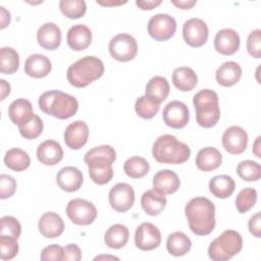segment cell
<instances>
[{
	"label": "cell",
	"instance_id": "6da1fadb",
	"mask_svg": "<svg viewBox=\"0 0 261 261\" xmlns=\"http://www.w3.org/2000/svg\"><path fill=\"white\" fill-rule=\"evenodd\" d=\"M189 227L197 236H207L215 227V205L205 197L191 199L185 208Z\"/></svg>",
	"mask_w": 261,
	"mask_h": 261
},
{
	"label": "cell",
	"instance_id": "7a4b0ae2",
	"mask_svg": "<svg viewBox=\"0 0 261 261\" xmlns=\"http://www.w3.org/2000/svg\"><path fill=\"white\" fill-rule=\"evenodd\" d=\"M116 160V152L109 145H101L90 149L84 157L88 165L90 178L97 185H106L113 177L112 164Z\"/></svg>",
	"mask_w": 261,
	"mask_h": 261
},
{
	"label": "cell",
	"instance_id": "3957f363",
	"mask_svg": "<svg viewBox=\"0 0 261 261\" xmlns=\"http://www.w3.org/2000/svg\"><path fill=\"white\" fill-rule=\"evenodd\" d=\"M154 159L163 164H181L191 156L190 147L172 135L158 137L152 147Z\"/></svg>",
	"mask_w": 261,
	"mask_h": 261
},
{
	"label": "cell",
	"instance_id": "277c9868",
	"mask_svg": "<svg viewBox=\"0 0 261 261\" xmlns=\"http://www.w3.org/2000/svg\"><path fill=\"white\" fill-rule=\"evenodd\" d=\"M40 109L58 119H67L73 116L79 109L75 97L58 90L44 92L38 100Z\"/></svg>",
	"mask_w": 261,
	"mask_h": 261
},
{
	"label": "cell",
	"instance_id": "5b68a950",
	"mask_svg": "<svg viewBox=\"0 0 261 261\" xmlns=\"http://www.w3.org/2000/svg\"><path fill=\"white\" fill-rule=\"evenodd\" d=\"M104 73L103 61L96 56H85L69 65L66 71L68 83L75 88H85Z\"/></svg>",
	"mask_w": 261,
	"mask_h": 261
},
{
	"label": "cell",
	"instance_id": "8992f818",
	"mask_svg": "<svg viewBox=\"0 0 261 261\" xmlns=\"http://www.w3.org/2000/svg\"><path fill=\"white\" fill-rule=\"evenodd\" d=\"M196 109V119L200 126L209 128L214 126L220 118L218 95L210 89L199 91L193 98Z\"/></svg>",
	"mask_w": 261,
	"mask_h": 261
},
{
	"label": "cell",
	"instance_id": "52a82bcc",
	"mask_svg": "<svg viewBox=\"0 0 261 261\" xmlns=\"http://www.w3.org/2000/svg\"><path fill=\"white\" fill-rule=\"evenodd\" d=\"M243 248V238L237 230L226 229L208 247L209 258L213 261H227Z\"/></svg>",
	"mask_w": 261,
	"mask_h": 261
},
{
	"label": "cell",
	"instance_id": "ba28073f",
	"mask_svg": "<svg viewBox=\"0 0 261 261\" xmlns=\"http://www.w3.org/2000/svg\"><path fill=\"white\" fill-rule=\"evenodd\" d=\"M109 53L117 61L127 62L133 60L138 53L136 39L129 34H117L109 42Z\"/></svg>",
	"mask_w": 261,
	"mask_h": 261
},
{
	"label": "cell",
	"instance_id": "9c48e42d",
	"mask_svg": "<svg viewBox=\"0 0 261 261\" xmlns=\"http://www.w3.org/2000/svg\"><path fill=\"white\" fill-rule=\"evenodd\" d=\"M66 215L70 221L77 225L92 224L97 217L95 205L85 199H72L66 206Z\"/></svg>",
	"mask_w": 261,
	"mask_h": 261
},
{
	"label": "cell",
	"instance_id": "30bf717a",
	"mask_svg": "<svg viewBox=\"0 0 261 261\" xmlns=\"http://www.w3.org/2000/svg\"><path fill=\"white\" fill-rule=\"evenodd\" d=\"M148 34L156 41H166L173 37L176 31L174 17L167 13H157L148 21Z\"/></svg>",
	"mask_w": 261,
	"mask_h": 261
},
{
	"label": "cell",
	"instance_id": "8fae6325",
	"mask_svg": "<svg viewBox=\"0 0 261 261\" xmlns=\"http://www.w3.org/2000/svg\"><path fill=\"white\" fill-rule=\"evenodd\" d=\"M208 27L206 22L198 17L185 21L182 25V37L185 42L194 48L203 46L208 40Z\"/></svg>",
	"mask_w": 261,
	"mask_h": 261
},
{
	"label": "cell",
	"instance_id": "7c38bea8",
	"mask_svg": "<svg viewBox=\"0 0 261 261\" xmlns=\"http://www.w3.org/2000/svg\"><path fill=\"white\" fill-rule=\"evenodd\" d=\"M111 208L116 212H126L135 203V191L126 182H118L113 186L108 195Z\"/></svg>",
	"mask_w": 261,
	"mask_h": 261
},
{
	"label": "cell",
	"instance_id": "4fadbf2b",
	"mask_svg": "<svg viewBox=\"0 0 261 261\" xmlns=\"http://www.w3.org/2000/svg\"><path fill=\"white\" fill-rule=\"evenodd\" d=\"M136 247L142 251H152L161 244V232L151 222H143L135 232Z\"/></svg>",
	"mask_w": 261,
	"mask_h": 261
},
{
	"label": "cell",
	"instance_id": "5bb4252c",
	"mask_svg": "<svg viewBox=\"0 0 261 261\" xmlns=\"http://www.w3.org/2000/svg\"><path fill=\"white\" fill-rule=\"evenodd\" d=\"M162 118L167 126L175 129L182 128L188 124L190 119L189 108L181 101H171L164 107Z\"/></svg>",
	"mask_w": 261,
	"mask_h": 261
},
{
	"label": "cell",
	"instance_id": "9a60e30c",
	"mask_svg": "<svg viewBox=\"0 0 261 261\" xmlns=\"http://www.w3.org/2000/svg\"><path fill=\"white\" fill-rule=\"evenodd\" d=\"M221 142L226 152L239 155L247 149L248 134L243 127L239 125H231L224 130Z\"/></svg>",
	"mask_w": 261,
	"mask_h": 261
},
{
	"label": "cell",
	"instance_id": "2e32d148",
	"mask_svg": "<svg viewBox=\"0 0 261 261\" xmlns=\"http://www.w3.org/2000/svg\"><path fill=\"white\" fill-rule=\"evenodd\" d=\"M64 142L69 149L79 150L84 147L89 138L88 124L83 120H75L69 123L63 134Z\"/></svg>",
	"mask_w": 261,
	"mask_h": 261
},
{
	"label": "cell",
	"instance_id": "e0dca14e",
	"mask_svg": "<svg viewBox=\"0 0 261 261\" xmlns=\"http://www.w3.org/2000/svg\"><path fill=\"white\" fill-rule=\"evenodd\" d=\"M240 36L232 29H222L218 31L214 38V47L222 55L228 56L234 54L240 48Z\"/></svg>",
	"mask_w": 261,
	"mask_h": 261
},
{
	"label": "cell",
	"instance_id": "ac0fdd59",
	"mask_svg": "<svg viewBox=\"0 0 261 261\" xmlns=\"http://www.w3.org/2000/svg\"><path fill=\"white\" fill-rule=\"evenodd\" d=\"M56 182L62 191L72 193L80 190L84 182V177L76 167L65 166L57 172Z\"/></svg>",
	"mask_w": 261,
	"mask_h": 261
},
{
	"label": "cell",
	"instance_id": "d6986e66",
	"mask_svg": "<svg viewBox=\"0 0 261 261\" xmlns=\"http://www.w3.org/2000/svg\"><path fill=\"white\" fill-rule=\"evenodd\" d=\"M38 44L46 50L53 51L60 46L61 31L54 22H46L42 24L37 32Z\"/></svg>",
	"mask_w": 261,
	"mask_h": 261
},
{
	"label": "cell",
	"instance_id": "ffe728a7",
	"mask_svg": "<svg viewBox=\"0 0 261 261\" xmlns=\"http://www.w3.org/2000/svg\"><path fill=\"white\" fill-rule=\"evenodd\" d=\"M38 228L41 234L47 239H55L64 230L62 218L55 212H45L38 222Z\"/></svg>",
	"mask_w": 261,
	"mask_h": 261
},
{
	"label": "cell",
	"instance_id": "44dd1931",
	"mask_svg": "<svg viewBox=\"0 0 261 261\" xmlns=\"http://www.w3.org/2000/svg\"><path fill=\"white\" fill-rule=\"evenodd\" d=\"M37 158L44 165H56L63 158L61 145L54 140H46L37 148Z\"/></svg>",
	"mask_w": 261,
	"mask_h": 261
},
{
	"label": "cell",
	"instance_id": "7402d4cb",
	"mask_svg": "<svg viewBox=\"0 0 261 261\" xmlns=\"http://www.w3.org/2000/svg\"><path fill=\"white\" fill-rule=\"evenodd\" d=\"M66 41L69 48L73 51H83L92 42L91 30L85 24H74L67 31Z\"/></svg>",
	"mask_w": 261,
	"mask_h": 261
},
{
	"label": "cell",
	"instance_id": "603a6c76",
	"mask_svg": "<svg viewBox=\"0 0 261 261\" xmlns=\"http://www.w3.org/2000/svg\"><path fill=\"white\" fill-rule=\"evenodd\" d=\"M180 186L177 174L170 169L158 171L153 176V189L163 195H171L175 193Z\"/></svg>",
	"mask_w": 261,
	"mask_h": 261
},
{
	"label": "cell",
	"instance_id": "cb8c5ba5",
	"mask_svg": "<svg viewBox=\"0 0 261 261\" xmlns=\"http://www.w3.org/2000/svg\"><path fill=\"white\" fill-rule=\"evenodd\" d=\"M52 63L43 54H32L24 62V73L34 79H42L50 73Z\"/></svg>",
	"mask_w": 261,
	"mask_h": 261
},
{
	"label": "cell",
	"instance_id": "d4e9b609",
	"mask_svg": "<svg viewBox=\"0 0 261 261\" xmlns=\"http://www.w3.org/2000/svg\"><path fill=\"white\" fill-rule=\"evenodd\" d=\"M195 162L200 170L209 172L221 165L222 155L219 150L214 147H204L199 150Z\"/></svg>",
	"mask_w": 261,
	"mask_h": 261
},
{
	"label": "cell",
	"instance_id": "484cf974",
	"mask_svg": "<svg viewBox=\"0 0 261 261\" xmlns=\"http://www.w3.org/2000/svg\"><path fill=\"white\" fill-rule=\"evenodd\" d=\"M167 200L165 195L159 193L156 190H148L143 193L141 197V206L150 216L159 215L166 207Z\"/></svg>",
	"mask_w": 261,
	"mask_h": 261
},
{
	"label": "cell",
	"instance_id": "4316f807",
	"mask_svg": "<svg viewBox=\"0 0 261 261\" xmlns=\"http://www.w3.org/2000/svg\"><path fill=\"white\" fill-rule=\"evenodd\" d=\"M242 76V68L234 61H226L222 63L215 72L216 82L222 87L234 86Z\"/></svg>",
	"mask_w": 261,
	"mask_h": 261
},
{
	"label": "cell",
	"instance_id": "83f0119b",
	"mask_svg": "<svg viewBox=\"0 0 261 261\" xmlns=\"http://www.w3.org/2000/svg\"><path fill=\"white\" fill-rule=\"evenodd\" d=\"M174 87L181 92L192 91L198 84V76L193 68L180 66L173 70L171 75Z\"/></svg>",
	"mask_w": 261,
	"mask_h": 261
},
{
	"label": "cell",
	"instance_id": "f1b7e54d",
	"mask_svg": "<svg viewBox=\"0 0 261 261\" xmlns=\"http://www.w3.org/2000/svg\"><path fill=\"white\" fill-rule=\"evenodd\" d=\"M236 189L233 178L226 174H219L212 177L209 181L210 193L218 199H226L232 195Z\"/></svg>",
	"mask_w": 261,
	"mask_h": 261
},
{
	"label": "cell",
	"instance_id": "f546056e",
	"mask_svg": "<svg viewBox=\"0 0 261 261\" xmlns=\"http://www.w3.org/2000/svg\"><path fill=\"white\" fill-rule=\"evenodd\" d=\"M192 248V242L190 238L182 231L171 232L167 237L166 249L167 252L175 257L186 255Z\"/></svg>",
	"mask_w": 261,
	"mask_h": 261
},
{
	"label": "cell",
	"instance_id": "4dcf8cb0",
	"mask_svg": "<svg viewBox=\"0 0 261 261\" xmlns=\"http://www.w3.org/2000/svg\"><path fill=\"white\" fill-rule=\"evenodd\" d=\"M129 238L128 228L120 223L111 225L104 234V242L111 249H120L126 245Z\"/></svg>",
	"mask_w": 261,
	"mask_h": 261
},
{
	"label": "cell",
	"instance_id": "1f68e13d",
	"mask_svg": "<svg viewBox=\"0 0 261 261\" xmlns=\"http://www.w3.org/2000/svg\"><path fill=\"white\" fill-rule=\"evenodd\" d=\"M34 114L33 106L27 99L19 98L11 102L8 107V116L13 124H20Z\"/></svg>",
	"mask_w": 261,
	"mask_h": 261
},
{
	"label": "cell",
	"instance_id": "d6a6232c",
	"mask_svg": "<svg viewBox=\"0 0 261 261\" xmlns=\"http://www.w3.org/2000/svg\"><path fill=\"white\" fill-rule=\"evenodd\" d=\"M170 87L168 84V81L160 75L153 76L146 85V94L147 96L151 97L155 101H157L159 104L166 100V98L169 95Z\"/></svg>",
	"mask_w": 261,
	"mask_h": 261
},
{
	"label": "cell",
	"instance_id": "836d02e7",
	"mask_svg": "<svg viewBox=\"0 0 261 261\" xmlns=\"http://www.w3.org/2000/svg\"><path fill=\"white\" fill-rule=\"evenodd\" d=\"M5 166L13 171H22L27 169L31 164V158L29 154L19 148L9 149L4 156Z\"/></svg>",
	"mask_w": 261,
	"mask_h": 261
},
{
	"label": "cell",
	"instance_id": "e575fe53",
	"mask_svg": "<svg viewBox=\"0 0 261 261\" xmlns=\"http://www.w3.org/2000/svg\"><path fill=\"white\" fill-rule=\"evenodd\" d=\"M123 170L130 178H142L148 174L150 165L144 157L133 156L124 162Z\"/></svg>",
	"mask_w": 261,
	"mask_h": 261
},
{
	"label": "cell",
	"instance_id": "d590c367",
	"mask_svg": "<svg viewBox=\"0 0 261 261\" xmlns=\"http://www.w3.org/2000/svg\"><path fill=\"white\" fill-rule=\"evenodd\" d=\"M19 67L18 53L11 47H2L0 50V71L4 74H12Z\"/></svg>",
	"mask_w": 261,
	"mask_h": 261
},
{
	"label": "cell",
	"instance_id": "8d00e7d4",
	"mask_svg": "<svg viewBox=\"0 0 261 261\" xmlns=\"http://www.w3.org/2000/svg\"><path fill=\"white\" fill-rule=\"evenodd\" d=\"M159 109L160 104L147 95L139 97L135 103L136 113L144 119L153 118L158 113Z\"/></svg>",
	"mask_w": 261,
	"mask_h": 261
},
{
	"label": "cell",
	"instance_id": "74e56055",
	"mask_svg": "<svg viewBox=\"0 0 261 261\" xmlns=\"http://www.w3.org/2000/svg\"><path fill=\"white\" fill-rule=\"evenodd\" d=\"M17 126L21 137H23L27 140L37 139L42 134L44 128V124L41 117L35 113Z\"/></svg>",
	"mask_w": 261,
	"mask_h": 261
},
{
	"label": "cell",
	"instance_id": "f35d334b",
	"mask_svg": "<svg viewBox=\"0 0 261 261\" xmlns=\"http://www.w3.org/2000/svg\"><path fill=\"white\" fill-rule=\"evenodd\" d=\"M59 9L65 17L76 19L85 15L87 4L84 0H60Z\"/></svg>",
	"mask_w": 261,
	"mask_h": 261
},
{
	"label": "cell",
	"instance_id": "ab89813d",
	"mask_svg": "<svg viewBox=\"0 0 261 261\" xmlns=\"http://www.w3.org/2000/svg\"><path fill=\"white\" fill-rule=\"evenodd\" d=\"M238 175L245 181H256L261 177V166L253 160H243L237 166Z\"/></svg>",
	"mask_w": 261,
	"mask_h": 261
},
{
	"label": "cell",
	"instance_id": "60d3db41",
	"mask_svg": "<svg viewBox=\"0 0 261 261\" xmlns=\"http://www.w3.org/2000/svg\"><path fill=\"white\" fill-rule=\"evenodd\" d=\"M257 191L253 188L243 189L236 198V207L239 213L244 214L251 210L257 202Z\"/></svg>",
	"mask_w": 261,
	"mask_h": 261
},
{
	"label": "cell",
	"instance_id": "b9f144b4",
	"mask_svg": "<svg viewBox=\"0 0 261 261\" xmlns=\"http://www.w3.org/2000/svg\"><path fill=\"white\" fill-rule=\"evenodd\" d=\"M17 253V239L8 234H0V258L2 260H11Z\"/></svg>",
	"mask_w": 261,
	"mask_h": 261
},
{
	"label": "cell",
	"instance_id": "7bdbcfd3",
	"mask_svg": "<svg viewBox=\"0 0 261 261\" xmlns=\"http://www.w3.org/2000/svg\"><path fill=\"white\" fill-rule=\"evenodd\" d=\"M20 233H21V225L15 217L9 216V215L1 217L0 234H8L18 239Z\"/></svg>",
	"mask_w": 261,
	"mask_h": 261
},
{
	"label": "cell",
	"instance_id": "ee69618b",
	"mask_svg": "<svg viewBox=\"0 0 261 261\" xmlns=\"http://www.w3.org/2000/svg\"><path fill=\"white\" fill-rule=\"evenodd\" d=\"M247 50L249 54L259 59L261 57V31L259 29L252 31L247 39Z\"/></svg>",
	"mask_w": 261,
	"mask_h": 261
},
{
	"label": "cell",
	"instance_id": "f6af8a7d",
	"mask_svg": "<svg viewBox=\"0 0 261 261\" xmlns=\"http://www.w3.org/2000/svg\"><path fill=\"white\" fill-rule=\"evenodd\" d=\"M16 181L15 179L8 174L0 175V198L2 200L10 198L16 191Z\"/></svg>",
	"mask_w": 261,
	"mask_h": 261
},
{
	"label": "cell",
	"instance_id": "bcb514c9",
	"mask_svg": "<svg viewBox=\"0 0 261 261\" xmlns=\"http://www.w3.org/2000/svg\"><path fill=\"white\" fill-rule=\"evenodd\" d=\"M41 260L43 261H62L63 260V247L53 244L44 248L41 252Z\"/></svg>",
	"mask_w": 261,
	"mask_h": 261
},
{
	"label": "cell",
	"instance_id": "7dc6e473",
	"mask_svg": "<svg viewBox=\"0 0 261 261\" xmlns=\"http://www.w3.org/2000/svg\"><path fill=\"white\" fill-rule=\"evenodd\" d=\"M82 259V250L75 244H68L63 248V260L80 261Z\"/></svg>",
	"mask_w": 261,
	"mask_h": 261
},
{
	"label": "cell",
	"instance_id": "c3c4849f",
	"mask_svg": "<svg viewBox=\"0 0 261 261\" xmlns=\"http://www.w3.org/2000/svg\"><path fill=\"white\" fill-rule=\"evenodd\" d=\"M248 227L251 234H253L256 238L261 237V218L259 211L251 216L248 222Z\"/></svg>",
	"mask_w": 261,
	"mask_h": 261
},
{
	"label": "cell",
	"instance_id": "681fc988",
	"mask_svg": "<svg viewBox=\"0 0 261 261\" xmlns=\"http://www.w3.org/2000/svg\"><path fill=\"white\" fill-rule=\"evenodd\" d=\"M162 3L161 0H137L136 5L142 10H151Z\"/></svg>",
	"mask_w": 261,
	"mask_h": 261
},
{
	"label": "cell",
	"instance_id": "f907efd6",
	"mask_svg": "<svg viewBox=\"0 0 261 261\" xmlns=\"http://www.w3.org/2000/svg\"><path fill=\"white\" fill-rule=\"evenodd\" d=\"M171 3L179 9H191L196 5V0H171Z\"/></svg>",
	"mask_w": 261,
	"mask_h": 261
},
{
	"label": "cell",
	"instance_id": "816d5d0a",
	"mask_svg": "<svg viewBox=\"0 0 261 261\" xmlns=\"http://www.w3.org/2000/svg\"><path fill=\"white\" fill-rule=\"evenodd\" d=\"M10 13L9 11H7L3 6L0 7V21H1V25H0V29L3 30L5 29L9 22H10Z\"/></svg>",
	"mask_w": 261,
	"mask_h": 261
},
{
	"label": "cell",
	"instance_id": "f5cc1de1",
	"mask_svg": "<svg viewBox=\"0 0 261 261\" xmlns=\"http://www.w3.org/2000/svg\"><path fill=\"white\" fill-rule=\"evenodd\" d=\"M1 84V101H3L10 94V85L5 80H0Z\"/></svg>",
	"mask_w": 261,
	"mask_h": 261
},
{
	"label": "cell",
	"instance_id": "db71d44e",
	"mask_svg": "<svg viewBox=\"0 0 261 261\" xmlns=\"http://www.w3.org/2000/svg\"><path fill=\"white\" fill-rule=\"evenodd\" d=\"M97 4L102 5V6H117V5H122L125 4L127 1H113V0H106V1H101L97 0Z\"/></svg>",
	"mask_w": 261,
	"mask_h": 261
},
{
	"label": "cell",
	"instance_id": "11a10c76",
	"mask_svg": "<svg viewBox=\"0 0 261 261\" xmlns=\"http://www.w3.org/2000/svg\"><path fill=\"white\" fill-rule=\"evenodd\" d=\"M260 139H261V137H257V139L255 140V142L253 144V153L258 158H261V155H260Z\"/></svg>",
	"mask_w": 261,
	"mask_h": 261
},
{
	"label": "cell",
	"instance_id": "9f6ffc18",
	"mask_svg": "<svg viewBox=\"0 0 261 261\" xmlns=\"http://www.w3.org/2000/svg\"><path fill=\"white\" fill-rule=\"evenodd\" d=\"M116 259V260H118V258L117 257H114V256H97V257H95L94 258V260H98V259Z\"/></svg>",
	"mask_w": 261,
	"mask_h": 261
}]
</instances>
